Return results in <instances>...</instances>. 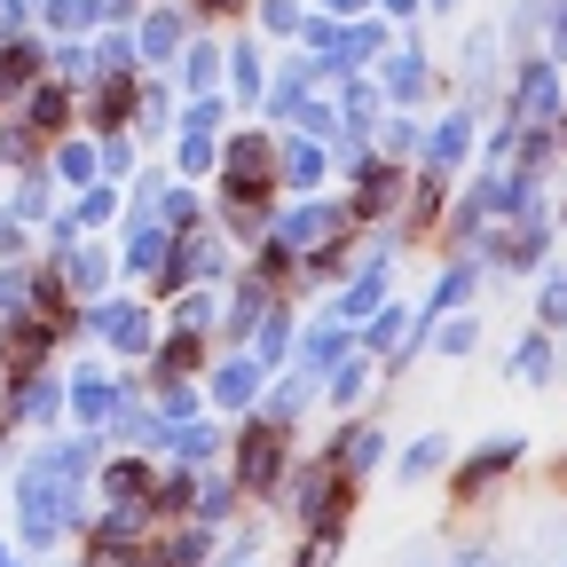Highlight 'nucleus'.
Segmentation results:
<instances>
[{
	"instance_id": "obj_1",
	"label": "nucleus",
	"mask_w": 567,
	"mask_h": 567,
	"mask_svg": "<svg viewBox=\"0 0 567 567\" xmlns=\"http://www.w3.org/2000/svg\"><path fill=\"white\" fill-rule=\"evenodd\" d=\"M237 481L252 496H284V425L252 417L245 425V442H237Z\"/></svg>"
},
{
	"instance_id": "obj_2",
	"label": "nucleus",
	"mask_w": 567,
	"mask_h": 567,
	"mask_svg": "<svg viewBox=\"0 0 567 567\" xmlns=\"http://www.w3.org/2000/svg\"><path fill=\"white\" fill-rule=\"evenodd\" d=\"M528 457V434H488L473 457H457V496L473 505V496H488V488H505V473Z\"/></svg>"
},
{
	"instance_id": "obj_3",
	"label": "nucleus",
	"mask_w": 567,
	"mask_h": 567,
	"mask_svg": "<svg viewBox=\"0 0 567 567\" xmlns=\"http://www.w3.org/2000/svg\"><path fill=\"white\" fill-rule=\"evenodd\" d=\"M473 134H481V111L473 103H457L434 134H425V158H417V174H434V182H450L465 158H473Z\"/></svg>"
},
{
	"instance_id": "obj_4",
	"label": "nucleus",
	"mask_w": 567,
	"mask_h": 567,
	"mask_svg": "<svg viewBox=\"0 0 567 567\" xmlns=\"http://www.w3.org/2000/svg\"><path fill=\"white\" fill-rule=\"evenodd\" d=\"M379 95H386L394 111H417L425 95H434V63H425L417 40H410V48H386V80H379Z\"/></svg>"
},
{
	"instance_id": "obj_5",
	"label": "nucleus",
	"mask_w": 567,
	"mask_h": 567,
	"mask_svg": "<svg viewBox=\"0 0 567 567\" xmlns=\"http://www.w3.org/2000/svg\"><path fill=\"white\" fill-rule=\"evenodd\" d=\"M505 379H513V386H551V379H559V331L528 323V331L513 339V354H505Z\"/></svg>"
},
{
	"instance_id": "obj_6",
	"label": "nucleus",
	"mask_w": 567,
	"mask_h": 567,
	"mask_svg": "<svg viewBox=\"0 0 567 567\" xmlns=\"http://www.w3.org/2000/svg\"><path fill=\"white\" fill-rule=\"evenodd\" d=\"M331 465L339 473H354V481H363L371 465H386V434H379V425L363 417V425H347V434H339V450H331Z\"/></svg>"
},
{
	"instance_id": "obj_7",
	"label": "nucleus",
	"mask_w": 567,
	"mask_h": 567,
	"mask_svg": "<svg viewBox=\"0 0 567 567\" xmlns=\"http://www.w3.org/2000/svg\"><path fill=\"white\" fill-rule=\"evenodd\" d=\"M276 158H284V189H316V182H323V166H331V151H323L316 134H300V142H284Z\"/></svg>"
},
{
	"instance_id": "obj_8",
	"label": "nucleus",
	"mask_w": 567,
	"mask_h": 567,
	"mask_svg": "<svg viewBox=\"0 0 567 567\" xmlns=\"http://www.w3.org/2000/svg\"><path fill=\"white\" fill-rule=\"evenodd\" d=\"M425 339H434V354H450V363H465V354L481 347V316L450 308V316H434V323H425Z\"/></svg>"
},
{
	"instance_id": "obj_9",
	"label": "nucleus",
	"mask_w": 567,
	"mask_h": 567,
	"mask_svg": "<svg viewBox=\"0 0 567 567\" xmlns=\"http://www.w3.org/2000/svg\"><path fill=\"white\" fill-rule=\"evenodd\" d=\"M450 457H457V450H450V434H417V442L394 457V481H434Z\"/></svg>"
},
{
	"instance_id": "obj_10",
	"label": "nucleus",
	"mask_w": 567,
	"mask_h": 567,
	"mask_svg": "<svg viewBox=\"0 0 567 567\" xmlns=\"http://www.w3.org/2000/svg\"><path fill=\"white\" fill-rule=\"evenodd\" d=\"M213 394H221V402H260V363H252V354H229V363L213 371Z\"/></svg>"
},
{
	"instance_id": "obj_11",
	"label": "nucleus",
	"mask_w": 567,
	"mask_h": 567,
	"mask_svg": "<svg viewBox=\"0 0 567 567\" xmlns=\"http://www.w3.org/2000/svg\"><path fill=\"white\" fill-rule=\"evenodd\" d=\"M260 32H268V40H284V48H300V40H308L300 0H260Z\"/></svg>"
},
{
	"instance_id": "obj_12",
	"label": "nucleus",
	"mask_w": 567,
	"mask_h": 567,
	"mask_svg": "<svg viewBox=\"0 0 567 567\" xmlns=\"http://www.w3.org/2000/svg\"><path fill=\"white\" fill-rule=\"evenodd\" d=\"M363 386H371V354H363V347H354V354H347V363L331 371V410H354V402H363Z\"/></svg>"
},
{
	"instance_id": "obj_13",
	"label": "nucleus",
	"mask_w": 567,
	"mask_h": 567,
	"mask_svg": "<svg viewBox=\"0 0 567 567\" xmlns=\"http://www.w3.org/2000/svg\"><path fill=\"white\" fill-rule=\"evenodd\" d=\"M536 323H544V331H567V268H544V284H536Z\"/></svg>"
},
{
	"instance_id": "obj_14",
	"label": "nucleus",
	"mask_w": 567,
	"mask_h": 567,
	"mask_svg": "<svg viewBox=\"0 0 567 567\" xmlns=\"http://www.w3.org/2000/svg\"><path fill=\"white\" fill-rule=\"evenodd\" d=\"M410 151H425V126L394 111V118L379 126V158H402V166H410Z\"/></svg>"
},
{
	"instance_id": "obj_15",
	"label": "nucleus",
	"mask_w": 567,
	"mask_h": 567,
	"mask_svg": "<svg viewBox=\"0 0 567 567\" xmlns=\"http://www.w3.org/2000/svg\"><path fill=\"white\" fill-rule=\"evenodd\" d=\"M276 354H292V316H284V308L260 316V363H276Z\"/></svg>"
},
{
	"instance_id": "obj_16",
	"label": "nucleus",
	"mask_w": 567,
	"mask_h": 567,
	"mask_svg": "<svg viewBox=\"0 0 567 567\" xmlns=\"http://www.w3.org/2000/svg\"><path fill=\"white\" fill-rule=\"evenodd\" d=\"M174 48H182V17H151V24H142V55H158V63H166Z\"/></svg>"
},
{
	"instance_id": "obj_17",
	"label": "nucleus",
	"mask_w": 567,
	"mask_h": 567,
	"mask_svg": "<svg viewBox=\"0 0 567 567\" xmlns=\"http://www.w3.org/2000/svg\"><path fill=\"white\" fill-rule=\"evenodd\" d=\"M221 71H229V55L213 48V40H197V48H189V87H213Z\"/></svg>"
},
{
	"instance_id": "obj_18",
	"label": "nucleus",
	"mask_w": 567,
	"mask_h": 567,
	"mask_svg": "<svg viewBox=\"0 0 567 567\" xmlns=\"http://www.w3.org/2000/svg\"><path fill=\"white\" fill-rule=\"evenodd\" d=\"M229 71H237V87H245V95H268V87H260V55H252V48H237V55H229Z\"/></svg>"
},
{
	"instance_id": "obj_19",
	"label": "nucleus",
	"mask_w": 567,
	"mask_h": 567,
	"mask_svg": "<svg viewBox=\"0 0 567 567\" xmlns=\"http://www.w3.org/2000/svg\"><path fill=\"white\" fill-rule=\"evenodd\" d=\"M182 166H189V174H205V166H213V142H205V134H189V142H182Z\"/></svg>"
},
{
	"instance_id": "obj_20",
	"label": "nucleus",
	"mask_w": 567,
	"mask_h": 567,
	"mask_svg": "<svg viewBox=\"0 0 567 567\" xmlns=\"http://www.w3.org/2000/svg\"><path fill=\"white\" fill-rule=\"evenodd\" d=\"M379 9H386V17H417V9H425V0H379Z\"/></svg>"
},
{
	"instance_id": "obj_21",
	"label": "nucleus",
	"mask_w": 567,
	"mask_h": 567,
	"mask_svg": "<svg viewBox=\"0 0 567 567\" xmlns=\"http://www.w3.org/2000/svg\"><path fill=\"white\" fill-rule=\"evenodd\" d=\"M331 9H371V0H331Z\"/></svg>"
},
{
	"instance_id": "obj_22",
	"label": "nucleus",
	"mask_w": 567,
	"mask_h": 567,
	"mask_svg": "<svg viewBox=\"0 0 567 567\" xmlns=\"http://www.w3.org/2000/svg\"><path fill=\"white\" fill-rule=\"evenodd\" d=\"M425 9H442V17H450V9H457V0H425Z\"/></svg>"
},
{
	"instance_id": "obj_23",
	"label": "nucleus",
	"mask_w": 567,
	"mask_h": 567,
	"mask_svg": "<svg viewBox=\"0 0 567 567\" xmlns=\"http://www.w3.org/2000/svg\"><path fill=\"white\" fill-rule=\"evenodd\" d=\"M559 229H567V197H559Z\"/></svg>"
},
{
	"instance_id": "obj_24",
	"label": "nucleus",
	"mask_w": 567,
	"mask_h": 567,
	"mask_svg": "<svg viewBox=\"0 0 567 567\" xmlns=\"http://www.w3.org/2000/svg\"><path fill=\"white\" fill-rule=\"evenodd\" d=\"M559 488H567V457H559Z\"/></svg>"
},
{
	"instance_id": "obj_25",
	"label": "nucleus",
	"mask_w": 567,
	"mask_h": 567,
	"mask_svg": "<svg viewBox=\"0 0 567 567\" xmlns=\"http://www.w3.org/2000/svg\"><path fill=\"white\" fill-rule=\"evenodd\" d=\"M229 567H252V559H229Z\"/></svg>"
}]
</instances>
